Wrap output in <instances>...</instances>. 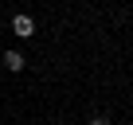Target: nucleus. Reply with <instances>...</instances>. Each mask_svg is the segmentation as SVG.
I'll use <instances>...</instances> for the list:
<instances>
[{
	"mask_svg": "<svg viewBox=\"0 0 133 125\" xmlns=\"http://www.w3.org/2000/svg\"><path fill=\"white\" fill-rule=\"evenodd\" d=\"M90 125H110V121H106V117H94V121H90Z\"/></svg>",
	"mask_w": 133,
	"mask_h": 125,
	"instance_id": "3",
	"label": "nucleus"
},
{
	"mask_svg": "<svg viewBox=\"0 0 133 125\" xmlns=\"http://www.w3.org/2000/svg\"><path fill=\"white\" fill-rule=\"evenodd\" d=\"M12 31H16L20 39H28V35H35V24H31V16H16V20H12Z\"/></svg>",
	"mask_w": 133,
	"mask_h": 125,
	"instance_id": "1",
	"label": "nucleus"
},
{
	"mask_svg": "<svg viewBox=\"0 0 133 125\" xmlns=\"http://www.w3.org/2000/svg\"><path fill=\"white\" fill-rule=\"evenodd\" d=\"M24 63H28V59H24L20 51H8V55H4V67H8V71H16V74L24 71Z\"/></svg>",
	"mask_w": 133,
	"mask_h": 125,
	"instance_id": "2",
	"label": "nucleus"
}]
</instances>
